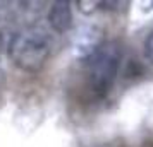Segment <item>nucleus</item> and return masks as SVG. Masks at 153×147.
Instances as JSON below:
<instances>
[{
	"mask_svg": "<svg viewBox=\"0 0 153 147\" xmlns=\"http://www.w3.org/2000/svg\"><path fill=\"white\" fill-rule=\"evenodd\" d=\"M72 4L67 0H59L53 2L48 9V15H47V21L48 26L52 28L53 33L57 34H65L72 29Z\"/></svg>",
	"mask_w": 153,
	"mask_h": 147,
	"instance_id": "4",
	"label": "nucleus"
},
{
	"mask_svg": "<svg viewBox=\"0 0 153 147\" xmlns=\"http://www.w3.org/2000/svg\"><path fill=\"white\" fill-rule=\"evenodd\" d=\"M143 53H145V58L150 63H153V31L146 36L145 43H143Z\"/></svg>",
	"mask_w": 153,
	"mask_h": 147,
	"instance_id": "7",
	"label": "nucleus"
},
{
	"mask_svg": "<svg viewBox=\"0 0 153 147\" xmlns=\"http://www.w3.org/2000/svg\"><path fill=\"white\" fill-rule=\"evenodd\" d=\"M103 41L105 36L102 29L95 28V26H83L77 29L72 38V51L77 58L86 60Z\"/></svg>",
	"mask_w": 153,
	"mask_h": 147,
	"instance_id": "3",
	"label": "nucleus"
},
{
	"mask_svg": "<svg viewBox=\"0 0 153 147\" xmlns=\"http://www.w3.org/2000/svg\"><path fill=\"white\" fill-rule=\"evenodd\" d=\"M50 53V36L40 26H28L12 33L7 46L10 62L26 74H38L48 62Z\"/></svg>",
	"mask_w": 153,
	"mask_h": 147,
	"instance_id": "1",
	"label": "nucleus"
},
{
	"mask_svg": "<svg viewBox=\"0 0 153 147\" xmlns=\"http://www.w3.org/2000/svg\"><path fill=\"white\" fill-rule=\"evenodd\" d=\"M122 63V45L117 39H105L86 60V86L91 98L105 99L110 94Z\"/></svg>",
	"mask_w": 153,
	"mask_h": 147,
	"instance_id": "2",
	"label": "nucleus"
},
{
	"mask_svg": "<svg viewBox=\"0 0 153 147\" xmlns=\"http://www.w3.org/2000/svg\"><path fill=\"white\" fill-rule=\"evenodd\" d=\"M10 36H12V33L9 31L7 24L4 21H0V60H2L4 53H7V46H9V41H10Z\"/></svg>",
	"mask_w": 153,
	"mask_h": 147,
	"instance_id": "5",
	"label": "nucleus"
},
{
	"mask_svg": "<svg viewBox=\"0 0 153 147\" xmlns=\"http://www.w3.org/2000/svg\"><path fill=\"white\" fill-rule=\"evenodd\" d=\"M74 4L83 14H93L98 9H102V2H98V0H79V2H74Z\"/></svg>",
	"mask_w": 153,
	"mask_h": 147,
	"instance_id": "6",
	"label": "nucleus"
},
{
	"mask_svg": "<svg viewBox=\"0 0 153 147\" xmlns=\"http://www.w3.org/2000/svg\"><path fill=\"white\" fill-rule=\"evenodd\" d=\"M5 84H7V77H5V72L0 69V94L4 92V89H5Z\"/></svg>",
	"mask_w": 153,
	"mask_h": 147,
	"instance_id": "8",
	"label": "nucleus"
}]
</instances>
